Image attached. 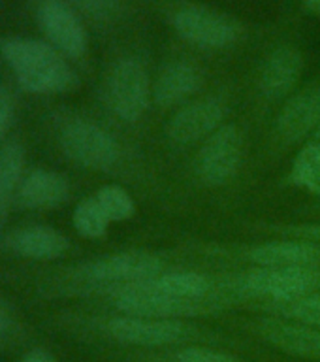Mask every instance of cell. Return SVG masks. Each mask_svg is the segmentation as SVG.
Returning <instances> with one entry per match:
<instances>
[{"mask_svg":"<svg viewBox=\"0 0 320 362\" xmlns=\"http://www.w3.org/2000/svg\"><path fill=\"white\" fill-rule=\"evenodd\" d=\"M153 281L160 291L174 298L186 300V302L219 304V300L211 298V291H213L211 279L198 272H162Z\"/></svg>","mask_w":320,"mask_h":362,"instance_id":"obj_19","label":"cell"},{"mask_svg":"<svg viewBox=\"0 0 320 362\" xmlns=\"http://www.w3.org/2000/svg\"><path fill=\"white\" fill-rule=\"evenodd\" d=\"M62 151L72 163L89 170H107L119 160L121 149L107 130L90 121H73L61 134Z\"/></svg>","mask_w":320,"mask_h":362,"instance_id":"obj_7","label":"cell"},{"mask_svg":"<svg viewBox=\"0 0 320 362\" xmlns=\"http://www.w3.org/2000/svg\"><path fill=\"white\" fill-rule=\"evenodd\" d=\"M200 85V74L191 62L174 61L157 74L153 83V100L160 107H170L186 100L196 93Z\"/></svg>","mask_w":320,"mask_h":362,"instance_id":"obj_16","label":"cell"},{"mask_svg":"<svg viewBox=\"0 0 320 362\" xmlns=\"http://www.w3.org/2000/svg\"><path fill=\"white\" fill-rule=\"evenodd\" d=\"M234 288L270 304H285L319 291L320 266H256Z\"/></svg>","mask_w":320,"mask_h":362,"instance_id":"obj_2","label":"cell"},{"mask_svg":"<svg viewBox=\"0 0 320 362\" xmlns=\"http://www.w3.org/2000/svg\"><path fill=\"white\" fill-rule=\"evenodd\" d=\"M11 113H13V106H11V98L6 95L4 90H0V140L6 134V130L11 123Z\"/></svg>","mask_w":320,"mask_h":362,"instance_id":"obj_28","label":"cell"},{"mask_svg":"<svg viewBox=\"0 0 320 362\" xmlns=\"http://www.w3.org/2000/svg\"><path fill=\"white\" fill-rule=\"evenodd\" d=\"M21 362H57V358L51 356L49 353H45V351H32Z\"/></svg>","mask_w":320,"mask_h":362,"instance_id":"obj_29","label":"cell"},{"mask_svg":"<svg viewBox=\"0 0 320 362\" xmlns=\"http://www.w3.org/2000/svg\"><path fill=\"white\" fill-rule=\"evenodd\" d=\"M11 249L32 260L59 259L68 251V238L51 226H28L10 238Z\"/></svg>","mask_w":320,"mask_h":362,"instance_id":"obj_18","label":"cell"},{"mask_svg":"<svg viewBox=\"0 0 320 362\" xmlns=\"http://www.w3.org/2000/svg\"><path fill=\"white\" fill-rule=\"evenodd\" d=\"M70 197V185L64 175L51 170H32L23 177L17 200L27 209H53Z\"/></svg>","mask_w":320,"mask_h":362,"instance_id":"obj_15","label":"cell"},{"mask_svg":"<svg viewBox=\"0 0 320 362\" xmlns=\"http://www.w3.org/2000/svg\"><path fill=\"white\" fill-rule=\"evenodd\" d=\"M95 198L107 215V219L112 223L126 221L134 217L136 204L134 198L130 197V192L121 185H104L95 192Z\"/></svg>","mask_w":320,"mask_h":362,"instance_id":"obj_24","label":"cell"},{"mask_svg":"<svg viewBox=\"0 0 320 362\" xmlns=\"http://www.w3.org/2000/svg\"><path fill=\"white\" fill-rule=\"evenodd\" d=\"M290 180L294 185L305 191L320 194V144L313 141L296 155L290 170Z\"/></svg>","mask_w":320,"mask_h":362,"instance_id":"obj_21","label":"cell"},{"mask_svg":"<svg viewBox=\"0 0 320 362\" xmlns=\"http://www.w3.org/2000/svg\"><path fill=\"white\" fill-rule=\"evenodd\" d=\"M271 313L287 321L302 322L307 327L320 328V294L313 293L285 304H270Z\"/></svg>","mask_w":320,"mask_h":362,"instance_id":"obj_23","label":"cell"},{"mask_svg":"<svg viewBox=\"0 0 320 362\" xmlns=\"http://www.w3.org/2000/svg\"><path fill=\"white\" fill-rule=\"evenodd\" d=\"M0 53L23 89L36 95H55L73 89L78 79L61 51L34 38H8Z\"/></svg>","mask_w":320,"mask_h":362,"instance_id":"obj_1","label":"cell"},{"mask_svg":"<svg viewBox=\"0 0 320 362\" xmlns=\"http://www.w3.org/2000/svg\"><path fill=\"white\" fill-rule=\"evenodd\" d=\"M225 107L215 98H202L177 110L170 119L168 138L177 146H191L208 140L215 130L223 127Z\"/></svg>","mask_w":320,"mask_h":362,"instance_id":"obj_10","label":"cell"},{"mask_svg":"<svg viewBox=\"0 0 320 362\" xmlns=\"http://www.w3.org/2000/svg\"><path fill=\"white\" fill-rule=\"evenodd\" d=\"M155 279V277H153ZM132 283L113 288L112 300L123 315L147 317V319H177L215 311V302H186L170 296L155 285V281Z\"/></svg>","mask_w":320,"mask_h":362,"instance_id":"obj_3","label":"cell"},{"mask_svg":"<svg viewBox=\"0 0 320 362\" xmlns=\"http://www.w3.org/2000/svg\"><path fill=\"white\" fill-rule=\"evenodd\" d=\"M305 8L311 11V13H315V16H320V0H304Z\"/></svg>","mask_w":320,"mask_h":362,"instance_id":"obj_30","label":"cell"},{"mask_svg":"<svg viewBox=\"0 0 320 362\" xmlns=\"http://www.w3.org/2000/svg\"><path fill=\"white\" fill-rule=\"evenodd\" d=\"M249 259L259 266H320V243L304 240H283L256 245Z\"/></svg>","mask_w":320,"mask_h":362,"instance_id":"obj_17","label":"cell"},{"mask_svg":"<svg viewBox=\"0 0 320 362\" xmlns=\"http://www.w3.org/2000/svg\"><path fill=\"white\" fill-rule=\"evenodd\" d=\"M164 270L162 260L157 255L147 251H123V253L106 255L83 268L87 285L113 288L132 285V283L149 281L160 276Z\"/></svg>","mask_w":320,"mask_h":362,"instance_id":"obj_5","label":"cell"},{"mask_svg":"<svg viewBox=\"0 0 320 362\" xmlns=\"http://www.w3.org/2000/svg\"><path fill=\"white\" fill-rule=\"evenodd\" d=\"M25 166V151L17 141H10L0 149V225L10 211L13 198L19 192Z\"/></svg>","mask_w":320,"mask_h":362,"instance_id":"obj_20","label":"cell"},{"mask_svg":"<svg viewBox=\"0 0 320 362\" xmlns=\"http://www.w3.org/2000/svg\"><path fill=\"white\" fill-rule=\"evenodd\" d=\"M313 136H315V140L320 144V124H319V129L315 130V134H313Z\"/></svg>","mask_w":320,"mask_h":362,"instance_id":"obj_32","label":"cell"},{"mask_svg":"<svg viewBox=\"0 0 320 362\" xmlns=\"http://www.w3.org/2000/svg\"><path fill=\"white\" fill-rule=\"evenodd\" d=\"M243 158V136L236 124H223L208 140L196 157V172L206 185H225L237 174Z\"/></svg>","mask_w":320,"mask_h":362,"instance_id":"obj_8","label":"cell"},{"mask_svg":"<svg viewBox=\"0 0 320 362\" xmlns=\"http://www.w3.org/2000/svg\"><path fill=\"white\" fill-rule=\"evenodd\" d=\"M304 68V59L292 45H279L266 59L260 74V90L266 98L279 100L292 93Z\"/></svg>","mask_w":320,"mask_h":362,"instance_id":"obj_14","label":"cell"},{"mask_svg":"<svg viewBox=\"0 0 320 362\" xmlns=\"http://www.w3.org/2000/svg\"><path fill=\"white\" fill-rule=\"evenodd\" d=\"M320 124V90L305 89L292 95L277 115V134L288 144L315 134Z\"/></svg>","mask_w":320,"mask_h":362,"instance_id":"obj_13","label":"cell"},{"mask_svg":"<svg viewBox=\"0 0 320 362\" xmlns=\"http://www.w3.org/2000/svg\"><path fill=\"white\" fill-rule=\"evenodd\" d=\"M6 332V315L4 311H2V308H0V338L4 336Z\"/></svg>","mask_w":320,"mask_h":362,"instance_id":"obj_31","label":"cell"},{"mask_svg":"<svg viewBox=\"0 0 320 362\" xmlns=\"http://www.w3.org/2000/svg\"><path fill=\"white\" fill-rule=\"evenodd\" d=\"M72 223L79 236L96 240V238H102L106 234L112 221L107 219V215L104 214V209L100 208V204H98V200L93 194V197L83 198L76 206L72 215Z\"/></svg>","mask_w":320,"mask_h":362,"instance_id":"obj_22","label":"cell"},{"mask_svg":"<svg viewBox=\"0 0 320 362\" xmlns=\"http://www.w3.org/2000/svg\"><path fill=\"white\" fill-rule=\"evenodd\" d=\"M256 332L287 355L320 361V328L281 317H266L256 325Z\"/></svg>","mask_w":320,"mask_h":362,"instance_id":"obj_12","label":"cell"},{"mask_svg":"<svg viewBox=\"0 0 320 362\" xmlns=\"http://www.w3.org/2000/svg\"><path fill=\"white\" fill-rule=\"evenodd\" d=\"M177 362H242L236 356L208 347H186L177 353Z\"/></svg>","mask_w":320,"mask_h":362,"instance_id":"obj_25","label":"cell"},{"mask_svg":"<svg viewBox=\"0 0 320 362\" xmlns=\"http://www.w3.org/2000/svg\"><path fill=\"white\" fill-rule=\"evenodd\" d=\"M107 96L117 117L129 123L138 121L153 98L151 79L143 64L136 59L119 61L107 79Z\"/></svg>","mask_w":320,"mask_h":362,"instance_id":"obj_6","label":"cell"},{"mask_svg":"<svg viewBox=\"0 0 320 362\" xmlns=\"http://www.w3.org/2000/svg\"><path fill=\"white\" fill-rule=\"evenodd\" d=\"M174 28L181 38L202 49H225L239 40V25L228 13L208 6H183L174 13Z\"/></svg>","mask_w":320,"mask_h":362,"instance_id":"obj_4","label":"cell"},{"mask_svg":"<svg viewBox=\"0 0 320 362\" xmlns=\"http://www.w3.org/2000/svg\"><path fill=\"white\" fill-rule=\"evenodd\" d=\"M72 2L87 11L89 16L100 17V19H107L119 11L117 0H72Z\"/></svg>","mask_w":320,"mask_h":362,"instance_id":"obj_26","label":"cell"},{"mask_svg":"<svg viewBox=\"0 0 320 362\" xmlns=\"http://www.w3.org/2000/svg\"><path fill=\"white\" fill-rule=\"evenodd\" d=\"M283 234L292 240L320 243V223H305V225H290L283 228Z\"/></svg>","mask_w":320,"mask_h":362,"instance_id":"obj_27","label":"cell"},{"mask_svg":"<svg viewBox=\"0 0 320 362\" xmlns=\"http://www.w3.org/2000/svg\"><path fill=\"white\" fill-rule=\"evenodd\" d=\"M40 25L49 44L62 55L79 59L87 51V33L78 16L61 0H45L38 10Z\"/></svg>","mask_w":320,"mask_h":362,"instance_id":"obj_11","label":"cell"},{"mask_svg":"<svg viewBox=\"0 0 320 362\" xmlns=\"http://www.w3.org/2000/svg\"><path fill=\"white\" fill-rule=\"evenodd\" d=\"M106 332L119 344L138 347H162L179 344L189 336V327L179 319H147V317H113Z\"/></svg>","mask_w":320,"mask_h":362,"instance_id":"obj_9","label":"cell"}]
</instances>
